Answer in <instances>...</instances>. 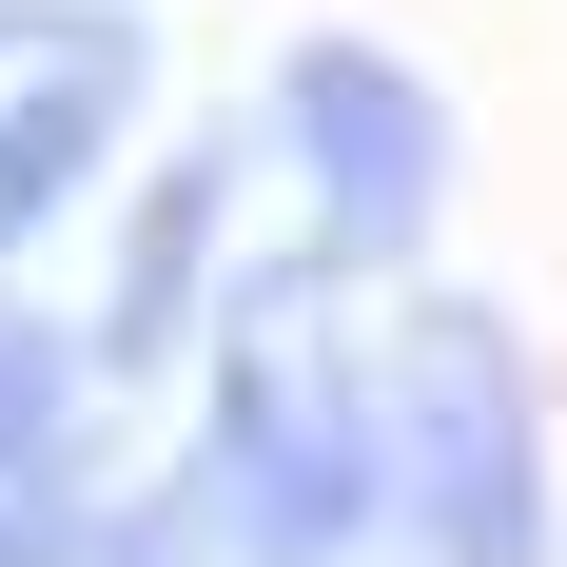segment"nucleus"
I'll return each instance as SVG.
<instances>
[{
    "instance_id": "nucleus-1",
    "label": "nucleus",
    "mask_w": 567,
    "mask_h": 567,
    "mask_svg": "<svg viewBox=\"0 0 567 567\" xmlns=\"http://www.w3.org/2000/svg\"><path fill=\"white\" fill-rule=\"evenodd\" d=\"M372 489H411V528L451 567H548V451H528V392H509V333L489 313H431L411 333V392L372 431Z\"/></svg>"
},
{
    "instance_id": "nucleus-2",
    "label": "nucleus",
    "mask_w": 567,
    "mask_h": 567,
    "mask_svg": "<svg viewBox=\"0 0 567 567\" xmlns=\"http://www.w3.org/2000/svg\"><path fill=\"white\" fill-rule=\"evenodd\" d=\"M196 509H235V548L255 567H333L352 528H372V411L313 372V352L235 333L216 372V470H196Z\"/></svg>"
},
{
    "instance_id": "nucleus-3",
    "label": "nucleus",
    "mask_w": 567,
    "mask_h": 567,
    "mask_svg": "<svg viewBox=\"0 0 567 567\" xmlns=\"http://www.w3.org/2000/svg\"><path fill=\"white\" fill-rule=\"evenodd\" d=\"M275 137L313 157V196H333V255H411L431 196H451V117H431V79L372 59V40H293L275 59Z\"/></svg>"
},
{
    "instance_id": "nucleus-4",
    "label": "nucleus",
    "mask_w": 567,
    "mask_h": 567,
    "mask_svg": "<svg viewBox=\"0 0 567 567\" xmlns=\"http://www.w3.org/2000/svg\"><path fill=\"white\" fill-rule=\"evenodd\" d=\"M117 117H137V79H117L99 40H79V59H40V79L0 99V255H20V235H40L59 196H79V176L117 157Z\"/></svg>"
},
{
    "instance_id": "nucleus-5",
    "label": "nucleus",
    "mask_w": 567,
    "mask_h": 567,
    "mask_svg": "<svg viewBox=\"0 0 567 567\" xmlns=\"http://www.w3.org/2000/svg\"><path fill=\"white\" fill-rule=\"evenodd\" d=\"M216 196H235V157H176V176H157V216L117 235V313H99V352H117V372L196 333V275H216Z\"/></svg>"
},
{
    "instance_id": "nucleus-6",
    "label": "nucleus",
    "mask_w": 567,
    "mask_h": 567,
    "mask_svg": "<svg viewBox=\"0 0 567 567\" xmlns=\"http://www.w3.org/2000/svg\"><path fill=\"white\" fill-rule=\"evenodd\" d=\"M59 392H79V352H59L40 313H0V470H40V451H59Z\"/></svg>"
}]
</instances>
